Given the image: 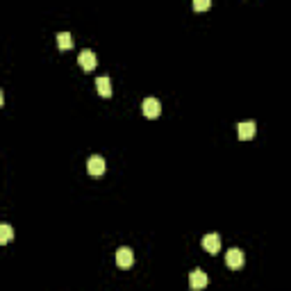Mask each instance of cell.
<instances>
[{"mask_svg": "<svg viewBox=\"0 0 291 291\" xmlns=\"http://www.w3.org/2000/svg\"><path fill=\"white\" fill-rule=\"evenodd\" d=\"M207 282H209V277H207V273H205L203 268H193V271L189 273V286L193 291L205 289V286H207Z\"/></svg>", "mask_w": 291, "mask_h": 291, "instance_id": "obj_1", "label": "cell"}, {"mask_svg": "<svg viewBox=\"0 0 291 291\" xmlns=\"http://www.w3.org/2000/svg\"><path fill=\"white\" fill-rule=\"evenodd\" d=\"M244 262H246L244 250H239V248H230V250L225 253V264L232 268V271L241 268V266H244Z\"/></svg>", "mask_w": 291, "mask_h": 291, "instance_id": "obj_2", "label": "cell"}, {"mask_svg": "<svg viewBox=\"0 0 291 291\" xmlns=\"http://www.w3.org/2000/svg\"><path fill=\"white\" fill-rule=\"evenodd\" d=\"M77 62H80V66L84 68L86 73H91L95 66H98V57H95L93 50H82V53L77 55Z\"/></svg>", "mask_w": 291, "mask_h": 291, "instance_id": "obj_3", "label": "cell"}, {"mask_svg": "<svg viewBox=\"0 0 291 291\" xmlns=\"http://www.w3.org/2000/svg\"><path fill=\"white\" fill-rule=\"evenodd\" d=\"M141 112H143L146 118H157L159 112H162V105H159L157 98H146L141 103Z\"/></svg>", "mask_w": 291, "mask_h": 291, "instance_id": "obj_4", "label": "cell"}, {"mask_svg": "<svg viewBox=\"0 0 291 291\" xmlns=\"http://www.w3.org/2000/svg\"><path fill=\"white\" fill-rule=\"evenodd\" d=\"M255 132H257V125H255V121H244L236 125V136H239L241 141H248L255 136Z\"/></svg>", "mask_w": 291, "mask_h": 291, "instance_id": "obj_5", "label": "cell"}, {"mask_svg": "<svg viewBox=\"0 0 291 291\" xmlns=\"http://www.w3.org/2000/svg\"><path fill=\"white\" fill-rule=\"evenodd\" d=\"M86 171H89V175H103L105 173V159L100 157V155H91V157L86 159Z\"/></svg>", "mask_w": 291, "mask_h": 291, "instance_id": "obj_6", "label": "cell"}, {"mask_svg": "<svg viewBox=\"0 0 291 291\" xmlns=\"http://www.w3.org/2000/svg\"><path fill=\"white\" fill-rule=\"evenodd\" d=\"M116 264L121 268H130L132 264H134V253H132L130 248H125V246H123V248H118L116 250Z\"/></svg>", "mask_w": 291, "mask_h": 291, "instance_id": "obj_7", "label": "cell"}, {"mask_svg": "<svg viewBox=\"0 0 291 291\" xmlns=\"http://www.w3.org/2000/svg\"><path fill=\"white\" fill-rule=\"evenodd\" d=\"M203 248L207 250V253H218V248H221V236L216 234V232H209V234L203 236Z\"/></svg>", "mask_w": 291, "mask_h": 291, "instance_id": "obj_8", "label": "cell"}, {"mask_svg": "<svg viewBox=\"0 0 291 291\" xmlns=\"http://www.w3.org/2000/svg\"><path fill=\"white\" fill-rule=\"evenodd\" d=\"M95 89H98V93L103 95V98H109V95H112V80H109V77H98V80H95Z\"/></svg>", "mask_w": 291, "mask_h": 291, "instance_id": "obj_9", "label": "cell"}, {"mask_svg": "<svg viewBox=\"0 0 291 291\" xmlns=\"http://www.w3.org/2000/svg\"><path fill=\"white\" fill-rule=\"evenodd\" d=\"M14 239V227L7 223H0V244H9Z\"/></svg>", "mask_w": 291, "mask_h": 291, "instance_id": "obj_10", "label": "cell"}, {"mask_svg": "<svg viewBox=\"0 0 291 291\" xmlns=\"http://www.w3.org/2000/svg\"><path fill=\"white\" fill-rule=\"evenodd\" d=\"M57 45H59V50L73 48V36L68 34V32H59V34H57Z\"/></svg>", "mask_w": 291, "mask_h": 291, "instance_id": "obj_11", "label": "cell"}, {"mask_svg": "<svg viewBox=\"0 0 291 291\" xmlns=\"http://www.w3.org/2000/svg\"><path fill=\"white\" fill-rule=\"evenodd\" d=\"M209 5H212L209 0H196L193 9H196V12H205V9H209Z\"/></svg>", "mask_w": 291, "mask_h": 291, "instance_id": "obj_12", "label": "cell"}, {"mask_svg": "<svg viewBox=\"0 0 291 291\" xmlns=\"http://www.w3.org/2000/svg\"><path fill=\"white\" fill-rule=\"evenodd\" d=\"M5 103V95H3V89H0V105Z\"/></svg>", "mask_w": 291, "mask_h": 291, "instance_id": "obj_13", "label": "cell"}]
</instances>
